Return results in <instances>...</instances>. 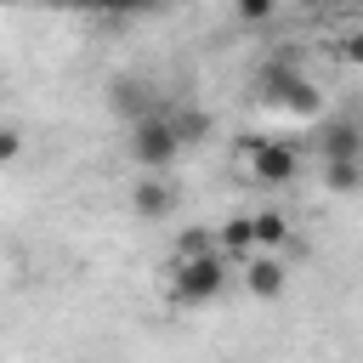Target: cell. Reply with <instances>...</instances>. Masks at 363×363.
<instances>
[{
  "instance_id": "obj_1",
  "label": "cell",
  "mask_w": 363,
  "mask_h": 363,
  "mask_svg": "<svg viewBox=\"0 0 363 363\" xmlns=\"http://www.w3.org/2000/svg\"><path fill=\"white\" fill-rule=\"evenodd\" d=\"M227 255L221 250H204V255H182L170 261V301L176 306H210L221 289H227Z\"/></svg>"
},
{
  "instance_id": "obj_2",
  "label": "cell",
  "mask_w": 363,
  "mask_h": 363,
  "mask_svg": "<svg viewBox=\"0 0 363 363\" xmlns=\"http://www.w3.org/2000/svg\"><path fill=\"white\" fill-rule=\"evenodd\" d=\"M261 102H267V108H278V113H301V119H312V113L323 108L318 85H312L301 68H289V62L261 68Z\"/></svg>"
},
{
  "instance_id": "obj_3",
  "label": "cell",
  "mask_w": 363,
  "mask_h": 363,
  "mask_svg": "<svg viewBox=\"0 0 363 363\" xmlns=\"http://www.w3.org/2000/svg\"><path fill=\"white\" fill-rule=\"evenodd\" d=\"M125 153H130V164L136 170H170L176 164V153H182V142H176V130H170V119L164 113H147V119H130V136H125Z\"/></svg>"
},
{
  "instance_id": "obj_4",
  "label": "cell",
  "mask_w": 363,
  "mask_h": 363,
  "mask_svg": "<svg viewBox=\"0 0 363 363\" xmlns=\"http://www.w3.org/2000/svg\"><path fill=\"white\" fill-rule=\"evenodd\" d=\"M244 164H250V182H261V187H289L295 170H301V153H295L289 142L261 136V142L244 147Z\"/></svg>"
},
{
  "instance_id": "obj_5",
  "label": "cell",
  "mask_w": 363,
  "mask_h": 363,
  "mask_svg": "<svg viewBox=\"0 0 363 363\" xmlns=\"http://www.w3.org/2000/svg\"><path fill=\"white\" fill-rule=\"evenodd\" d=\"M318 153H323V159H363V130H357V119H323V125H318Z\"/></svg>"
},
{
  "instance_id": "obj_6",
  "label": "cell",
  "mask_w": 363,
  "mask_h": 363,
  "mask_svg": "<svg viewBox=\"0 0 363 363\" xmlns=\"http://www.w3.org/2000/svg\"><path fill=\"white\" fill-rule=\"evenodd\" d=\"M113 113L130 125V119H147V113H159V102H153V85L147 79H113Z\"/></svg>"
},
{
  "instance_id": "obj_7",
  "label": "cell",
  "mask_w": 363,
  "mask_h": 363,
  "mask_svg": "<svg viewBox=\"0 0 363 363\" xmlns=\"http://www.w3.org/2000/svg\"><path fill=\"white\" fill-rule=\"evenodd\" d=\"M284 284H289V272H284V261H278V255H261V261H250V267H244V289H250L255 301H278V295H284Z\"/></svg>"
},
{
  "instance_id": "obj_8",
  "label": "cell",
  "mask_w": 363,
  "mask_h": 363,
  "mask_svg": "<svg viewBox=\"0 0 363 363\" xmlns=\"http://www.w3.org/2000/svg\"><path fill=\"white\" fill-rule=\"evenodd\" d=\"M130 210H136L142 221H159V216H170V210H176V193H170V182H153V176H147V182H136V187H130Z\"/></svg>"
},
{
  "instance_id": "obj_9",
  "label": "cell",
  "mask_w": 363,
  "mask_h": 363,
  "mask_svg": "<svg viewBox=\"0 0 363 363\" xmlns=\"http://www.w3.org/2000/svg\"><path fill=\"white\" fill-rule=\"evenodd\" d=\"M164 119H170V130H176V142H182V147H193V142H204V136L216 130V119H210L204 108H193V102H187V108H176V113H164Z\"/></svg>"
},
{
  "instance_id": "obj_10",
  "label": "cell",
  "mask_w": 363,
  "mask_h": 363,
  "mask_svg": "<svg viewBox=\"0 0 363 363\" xmlns=\"http://www.w3.org/2000/svg\"><path fill=\"white\" fill-rule=\"evenodd\" d=\"M216 250H221L227 261H244V255L255 250V233H250V216H227V221H221V233H216Z\"/></svg>"
},
{
  "instance_id": "obj_11",
  "label": "cell",
  "mask_w": 363,
  "mask_h": 363,
  "mask_svg": "<svg viewBox=\"0 0 363 363\" xmlns=\"http://www.w3.org/2000/svg\"><path fill=\"white\" fill-rule=\"evenodd\" d=\"M250 233H255V250H278V244H289V216L261 210V216H250Z\"/></svg>"
},
{
  "instance_id": "obj_12",
  "label": "cell",
  "mask_w": 363,
  "mask_h": 363,
  "mask_svg": "<svg viewBox=\"0 0 363 363\" xmlns=\"http://www.w3.org/2000/svg\"><path fill=\"white\" fill-rule=\"evenodd\" d=\"M363 182V159H323V187L329 193H357Z\"/></svg>"
},
{
  "instance_id": "obj_13",
  "label": "cell",
  "mask_w": 363,
  "mask_h": 363,
  "mask_svg": "<svg viewBox=\"0 0 363 363\" xmlns=\"http://www.w3.org/2000/svg\"><path fill=\"white\" fill-rule=\"evenodd\" d=\"M204 250H216V238H210L204 227H187V233H176V261H182V255H204Z\"/></svg>"
},
{
  "instance_id": "obj_14",
  "label": "cell",
  "mask_w": 363,
  "mask_h": 363,
  "mask_svg": "<svg viewBox=\"0 0 363 363\" xmlns=\"http://www.w3.org/2000/svg\"><path fill=\"white\" fill-rule=\"evenodd\" d=\"M233 11H238V23H272V11H278V0H233Z\"/></svg>"
},
{
  "instance_id": "obj_15",
  "label": "cell",
  "mask_w": 363,
  "mask_h": 363,
  "mask_svg": "<svg viewBox=\"0 0 363 363\" xmlns=\"http://www.w3.org/2000/svg\"><path fill=\"white\" fill-rule=\"evenodd\" d=\"M91 11H102V17H130V11H153V0H85Z\"/></svg>"
},
{
  "instance_id": "obj_16",
  "label": "cell",
  "mask_w": 363,
  "mask_h": 363,
  "mask_svg": "<svg viewBox=\"0 0 363 363\" xmlns=\"http://www.w3.org/2000/svg\"><path fill=\"white\" fill-rule=\"evenodd\" d=\"M17 153H23V130L0 125V164H17Z\"/></svg>"
},
{
  "instance_id": "obj_17",
  "label": "cell",
  "mask_w": 363,
  "mask_h": 363,
  "mask_svg": "<svg viewBox=\"0 0 363 363\" xmlns=\"http://www.w3.org/2000/svg\"><path fill=\"white\" fill-rule=\"evenodd\" d=\"M340 57H346V62H363V40L346 34V40H340Z\"/></svg>"
},
{
  "instance_id": "obj_18",
  "label": "cell",
  "mask_w": 363,
  "mask_h": 363,
  "mask_svg": "<svg viewBox=\"0 0 363 363\" xmlns=\"http://www.w3.org/2000/svg\"><path fill=\"white\" fill-rule=\"evenodd\" d=\"M295 6H323V0H295Z\"/></svg>"
},
{
  "instance_id": "obj_19",
  "label": "cell",
  "mask_w": 363,
  "mask_h": 363,
  "mask_svg": "<svg viewBox=\"0 0 363 363\" xmlns=\"http://www.w3.org/2000/svg\"><path fill=\"white\" fill-rule=\"evenodd\" d=\"M0 6H23V0H0Z\"/></svg>"
},
{
  "instance_id": "obj_20",
  "label": "cell",
  "mask_w": 363,
  "mask_h": 363,
  "mask_svg": "<svg viewBox=\"0 0 363 363\" xmlns=\"http://www.w3.org/2000/svg\"><path fill=\"white\" fill-rule=\"evenodd\" d=\"M153 6H164V0H153Z\"/></svg>"
}]
</instances>
